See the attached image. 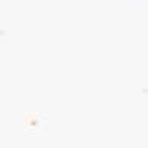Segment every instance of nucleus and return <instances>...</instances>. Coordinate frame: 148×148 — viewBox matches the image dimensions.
I'll return each instance as SVG.
<instances>
[]
</instances>
